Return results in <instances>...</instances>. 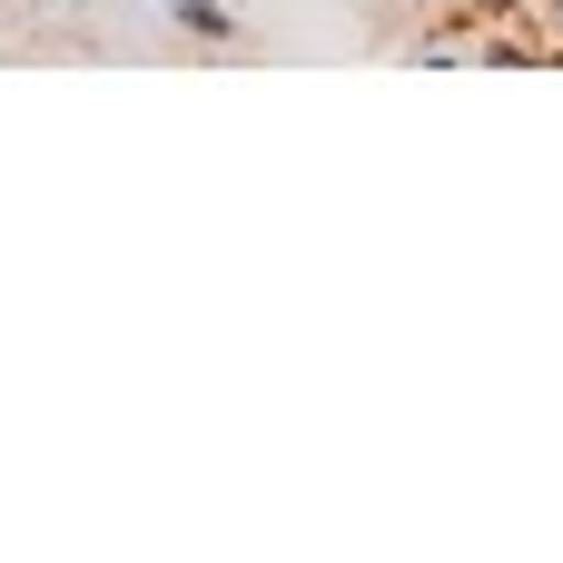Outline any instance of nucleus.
Returning a JSON list of instances; mask_svg holds the SVG:
<instances>
[{
    "mask_svg": "<svg viewBox=\"0 0 563 563\" xmlns=\"http://www.w3.org/2000/svg\"><path fill=\"white\" fill-rule=\"evenodd\" d=\"M168 30H188V40H208V49H228V40H238V10H228V0H168Z\"/></svg>",
    "mask_w": 563,
    "mask_h": 563,
    "instance_id": "nucleus-1",
    "label": "nucleus"
}]
</instances>
